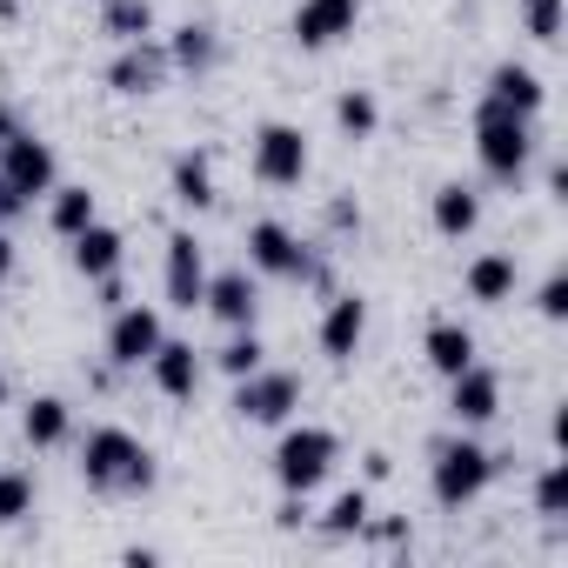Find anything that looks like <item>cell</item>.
Here are the masks:
<instances>
[{
	"label": "cell",
	"mask_w": 568,
	"mask_h": 568,
	"mask_svg": "<svg viewBox=\"0 0 568 568\" xmlns=\"http://www.w3.org/2000/svg\"><path fill=\"white\" fill-rule=\"evenodd\" d=\"M81 481L94 495H148L161 481V462H154V448L141 435L101 422V428L81 435Z\"/></svg>",
	"instance_id": "1"
},
{
	"label": "cell",
	"mask_w": 568,
	"mask_h": 568,
	"mask_svg": "<svg viewBox=\"0 0 568 568\" xmlns=\"http://www.w3.org/2000/svg\"><path fill=\"white\" fill-rule=\"evenodd\" d=\"M508 468H515V455H495V448H481V442L462 428V435H448V442L428 448V495H435V508H468V501H481L488 481L508 475Z\"/></svg>",
	"instance_id": "2"
},
{
	"label": "cell",
	"mask_w": 568,
	"mask_h": 568,
	"mask_svg": "<svg viewBox=\"0 0 568 568\" xmlns=\"http://www.w3.org/2000/svg\"><path fill=\"white\" fill-rule=\"evenodd\" d=\"M475 161H481L488 181L521 187L528 168H535V121L501 108V101H475Z\"/></svg>",
	"instance_id": "3"
},
{
	"label": "cell",
	"mask_w": 568,
	"mask_h": 568,
	"mask_svg": "<svg viewBox=\"0 0 568 568\" xmlns=\"http://www.w3.org/2000/svg\"><path fill=\"white\" fill-rule=\"evenodd\" d=\"M247 267L254 274H281V281H302V288H335V267L328 254H315L288 221H247Z\"/></svg>",
	"instance_id": "4"
},
{
	"label": "cell",
	"mask_w": 568,
	"mask_h": 568,
	"mask_svg": "<svg viewBox=\"0 0 568 568\" xmlns=\"http://www.w3.org/2000/svg\"><path fill=\"white\" fill-rule=\"evenodd\" d=\"M335 462H342V435L322 428V422H302V428H288V435L274 442V481H281V495H315L335 475Z\"/></svg>",
	"instance_id": "5"
},
{
	"label": "cell",
	"mask_w": 568,
	"mask_h": 568,
	"mask_svg": "<svg viewBox=\"0 0 568 568\" xmlns=\"http://www.w3.org/2000/svg\"><path fill=\"white\" fill-rule=\"evenodd\" d=\"M0 174L21 187V201H28V207H34V201H48V187L61 181L54 148H48L34 128H21V114H14V108H0Z\"/></svg>",
	"instance_id": "6"
},
{
	"label": "cell",
	"mask_w": 568,
	"mask_h": 568,
	"mask_svg": "<svg viewBox=\"0 0 568 568\" xmlns=\"http://www.w3.org/2000/svg\"><path fill=\"white\" fill-rule=\"evenodd\" d=\"M247 168L261 187H302L308 168H315V148L295 121H261L254 141H247Z\"/></svg>",
	"instance_id": "7"
},
{
	"label": "cell",
	"mask_w": 568,
	"mask_h": 568,
	"mask_svg": "<svg viewBox=\"0 0 568 568\" xmlns=\"http://www.w3.org/2000/svg\"><path fill=\"white\" fill-rule=\"evenodd\" d=\"M234 422H247V428H281L295 408H302V375H288V368H254V375H241L234 382Z\"/></svg>",
	"instance_id": "8"
},
{
	"label": "cell",
	"mask_w": 568,
	"mask_h": 568,
	"mask_svg": "<svg viewBox=\"0 0 568 568\" xmlns=\"http://www.w3.org/2000/svg\"><path fill=\"white\" fill-rule=\"evenodd\" d=\"M168 74H174V61H168V41H161V34L121 41V54L108 61V88H114V94H128V101L161 94V88H168Z\"/></svg>",
	"instance_id": "9"
},
{
	"label": "cell",
	"mask_w": 568,
	"mask_h": 568,
	"mask_svg": "<svg viewBox=\"0 0 568 568\" xmlns=\"http://www.w3.org/2000/svg\"><path fill=\"white\" fill-rule=\"evenodd\" d=\"M168 342V322H161V308H148V302H121L114 315H108V368H148V355Z\"/></svg>",
	"instance_id": "10"
},
{
	"label": "cell",
	"mask_w": 568,
	"mask_h": 568,
	"mask_svg": "<svg viewBox=\"0 0 568 568\" xmlns=\"http://www.w3.org/2000/svg\"><path fill=\"white\" fill-rule=\"evenodd\" d=\"M201 308H207L221 328H254V322H261V274H254L247 261H241V267H221V274H207Z\"/></svg>",
	"instance_id": "11"
},
{
	"label": "cell",
	"mask_w": 568,
	"mask_h": 568,
	"mask_svg": "<svg viewBox=\"0 0 568 568\" xmlns=\"http://www.w3.org/2000/svg\"><path fill=\"white\" fill-rule=\"evenodd\" d=\"M315 342H322L328 362L348 368V362L362 355V342H368V295H355V288L328 295V308H322V322H315Z\"/></svg>",
	"instance_id": "12"
},
{
	"label": "cell",
	"mask_w": 568,
	"mask_h": 568,
	"mask_svg": "<svg viewBox=\"0 0 568 568\" xmlns=\"http://www.w3.org/2000/svg\"><path fill=\"white\" fill-rule=\"evenodd\" d=\"M161 288H168V308H201V288H207V254L187 227L168 234V254H161Z\"/></svg>",
	"instance_id": "13"
},
{
	"label": "cell",
	"mask_w": 568,
	"mask_h": 568,
	"mask_svg": "<svg viewBox=\"0 0 568 568\" xmlns=\"http://www.w3.org/2000/svg\"><path fill=\"white\" fill-rule=\"evenodd\" d=\"M355 21H362V0H302L295 21H288V34H295V48H302V54H322V48L348 41V34H355Z\"/></svg>",
	"instance_id": "14"
},
{
	"label": "cell",
	"mask_w": 568,
	"mask_h": 568,
	"mask_svg": "<svg viewBox=\"0 0 568 568\" xmlns=\"http://www.w3.org/2000/svg\"><path fill=\"white\" fill-rule=\"evenodd\" d=\"M448 415H455V428H488L501 415V375L481 368V362H468L462 375H448Z\"/></svg>",
	"instance_id": "15"
},
{
	"label": "cell",
	"mask_w": 568,
	"mask_h": 568,
	"mask_svg": "<svg viewBox=\"0 0 568 568\" xmlns=\"http://www.w3.org/2000/svg\"><path fill=\"white\" fill-rule=\"evenodd\" d=\"M462 288H468V302L501 308V302H515V288H521V267H515L508 247H488V254H475V261L462 267Z\"/></svg>",
	"instance_id": "16"
},
{
	"label": "cell",
	"mask_w": 568,
	"mask_h": 568,
	"mask_svg": "<svg viewBox=\"0 0 568 568\" xmlns=\"http://www.w3.org/2000/svg\"><path fill=\"white\" fill-rule=\"evenodd\" d=\"M481 101H501V108H515V114H541L548 108V81L528 68V61H495L488 68V88H481Z\"/></svg>",
	"instance_id": "17"
},
{
	"label": "cell",
	"mask_w": 568,
	"mask_h": 568,
	"mask_svg": "<svg viewBox=\"0 0 568 568\" xmlns=\"http://www.w3.org/2000/svg\"><path fill=\"white\" fill-rule=\"evenodd\" d=\"M168 194H174L187 214H207V207L221 201V187H214V154H207V148H181V154L168 161Z\"/></svg>",
	"instance_id": "18"
},
{
	"label": "cell",
	"mask_w": 568,
	"mask_h": 568,
	"mask_svg": "<svg viewBox=\"0 0 568 568\" xmlns=\"http://www.w3.org/2000/svg\"><path fill=\"white\" fill-rule=\"evenodd\" d=\"M201 368H207V362H201V348H194V342H174V335L148 355V375H154V388H161L168 402H194Z\"/></svg>",
	"instance_id": "19"
},
{
	"label": "cell",
	"mask_w": 568,
	"mask_h": 568,
	"mask_svg": "<svg viewBox=\"0 0 568 568\" xmlns=\"http://www.w3.org/2000/svg\"><path fill=\"white\" fill-rule=\"evenodd\" d=\"M428 221H435L442 241H468L481 227V187L475 181H442L435 201H428Z\"/></svg>",
	"instance_id": "20"
},
{
	"label": "cell",
	"mask_w": 568,
	"mask_h": 568,
	"mask_svg": "<svg viewBox=\"0 0 568 568\" xmlns=\"http://www.w3.org/2000/svg\"><path fill=\"white\" fill-rule=\"evenodd\" d=\"M68 254H74V274H81V281H101V274H121V261H128V234L108 227V221H88V227L68 241Z\"/></svg>",
	"instance_id": "21"
},
{
	"label": "cell",
	"mask_w": 568,
	"mask_h": 568,
	"mask_svg": "<svg viewBox=\"0 0 568 568\" xmlns=\"http://www.w3.org/2000/svg\"><path fill=\"white\" fill-rule=\"evenodd\" d=\"M168 61H174V74H214L221 68V28L214 21H181L174 34H168Z\"/></svg>",
	"instance_id": "22"
},
{
	"label": "cell",
	"mask_w": 568,
	"mask_h": 568,
	"mask_svg": "<svg viewBox=\"0 0 568 568\" xmlns=\"http://www.w3.org/2000/svg\"><path fill=\"white\" fill-rule=\"evenodd\" d=\"M422 355H428V368L448 382V375H462V368L475 362V328H462V322L435 315V322L422 328Z\"/></svg>",
	"instance_id": "23"
},
{
	"label": "cell",
	"mask_w": 568,
	"mask_h": 568,
	"mask_svg": "<svg viewBox=\"0 0 568 568\" xmlns=\"http://www.w3.org/2000/svg\"><path fill=\"white\" fill-rule=\"evenodd\" d=\"M88 221H101V194H94L88 181H54V187H48V227H54L61 241H74Z\"/></svg>",
	"instance_id": "24"
},
{
	"label": "cell",
	"mask_w": 568,
	"mask_h": 568,
	"mask_svg": "<svg viewBox=\"0 0 568 568\" xmlns=\"http://www.w3.org/2000/svg\"><path fill=\"white\" fill-rule=\"evenodd\" d=\"M21 435H28V448H68L74 442V408L61 395H34L21 408Z\"/></svg>",
	"instance_id": "25"
},
{
	"label": "cell",
	"mask_w": 568,
	"mask_h": 568,
	"mask_svg": "<svg viewBox=\"0 0 568 568\" xmlns=\"http://www.w3.org/2000/svg\"><path fill=\"white\" fill-rule=\"evenodd\" d=\"M154 28H161L154 21V0H101V34L108 41H141Z\"/></svg>",
	"instance_id": "26"
},
{
	"label": "cell",
	"mask_w": 568,
	"mask_h": 568,
	"mask_svg": "<svg viewBox=\"0 0 568 568\" xmlns=\"http://www.w3.org/2000/svg\"><path fill=\"white\" fill-rule=\"evenodd\" d=\"M207 362H214V368H221L227 382H241V375H254V368L267 362V342H261L254 328H227V342H221V348H214Z\"/></svg>",
	"instance_id": "27"
},
{
	"label": "cell",
	"mask_w": 568,
	"mask_h": 568,
	"mask_svg": "<svg viewBox=\"0 0 568 568\" xmlns=\"http://www.w3.org/2000/svg\"><path fill=\"white\" fill-rule=\"evenodd\" d=\"M375 515V501H368V481L362 488H342L335 501H328V515H322V535L328 541H348V535H362V521Z\"/></svg>",
	"instance_id": "28"
},
{
	"label": "cell",
	"mask_w": 568,
	"mask_h": 568,
	"mask_svg": "<svg viewBox=\"0 0 568 568\" xmlns=\"http://www.w3.org/2000/svg\"><path fill=\"white\" fill-rule=\"evenodd\" d=\"M335 128H342L348 141H368V134L382 128V101H375L368 88H348V94L335 101Z\"/></svg>",
	"instance_id": "29"
},
{
	"label": "cell",
	"mask_w": 568,
	"mask_h": 568,
	"mask_svg": "<svg viewBox=\"0 0 568 568\" xmlns=\"http://www.w3.org/2000/svg\"><path fill=\"white\" fill-rule=\"evenodd\" d=\"M34 501H41V488H34V475H28V468H0V528L28 521V515H34Z\"/></svg>",
	"instance_id": "30"
},
{
	"label": "cell",
	"mask_w": 568,
	"mask_h": 568,
	"mask_svg": "<svg viewBox=\"0 0 568 568\" xmlns=\"http://www.w3.org/2000/svg\"><path fill=\"white\" fill-rule=\"evenodd\" d=\"M561 508H568V468L561 462H541V475H535V515L541 521H561Z\"/></svg>",
	"instance_id": "31"
},
{
	"label": "cell",
	"mask_w": 568,
	"mask_h": 568,
	"mask_svg": "<svg viewBox=\"0 0 568 568\" xmlns=\"http://www.w3.org/2000/svg\"><path fill=\"white\" fill-rule=\"evenodd\" d=\"M521 34L555 48L561 41V0H521Z\"/></svg>",
	"instance_id": "32"
},
{
	"label": "cell",
	"mask_w": 568,
	"mask_h": 568,
	"mask_svg": "<svg viewBox=\"0 0 568 568\" xmlns=\"http://www.w3.org/2000/svg\"><path fill=\"white\" fill-rule=\"evenodd\" d=\"M535 315H541V322H568V267H548V274H541Z\"/></svg>",
	"instance_id": "33"
},
{
	"label": "cell",
	"mask_w": 568,
	"mask_h": 568,
	"mask_svg": "<svg viewBox=\"0 0 568 568\" xmlns=\"http://www.w3.org/2000/svg\"><path fill=\"white\" fill-rule=\"evenodd\" d=\"M322 221H328V234H362V201H348V194H335Z\"/></svg>",
	"instance_id": "34"
},
{
	"label": "cell",
	"mask_w": 568,
	"mask_h": 568,
	"mask_svg": "<svg viewBox=\"0 0 568 568\" xmlns=\"http://www.w3.org/2000/svg\"><path fill=\"white\" fill-rule=\"evenodd\" d=\"M21 214H28V201H21V187H14L8 174H0V227H14Z\"/></svg>",
	"instance_id": "35"
},
{
	"label": "cell",
	"mask_w": 568,
	"mask_h": 568,
	"mask_svg": "<svg viewBox=\"0 0 568 568\" xmlns=\"http://www.w3.org/2000/svg\"><path fill=\"white\" fill-rule=\"evenodd\" d=\"M388 475H395V455H388V448H368V455H362V481L375 488V481H388Z\"/></svg>",
	"instance_id": "36"
},
{
	"label": "cell",
	"mask_w": 568,
	"mask_h": 568,
	"mask_svg": "<svg viewBox=\"0 0 568 568\" xmlns=\"http://www.w3.org/2000/svg\"><path fill=\"white\" fill-rule=\"evenodd\" d=\"M94 288H101V302H94L101 315H114V308L128 302V288H121V274H101V281H94Z\"/></svg>",
	"instance_id": "37"
},
{
	"label": "cell",
	"mask_w": 568,
	"mask_h": 568,
	"mask_svg": "<svg viewBox=\"0 0 568 568\" xmlns=\"http://www.w3.org/2000/svg\"><path fill=\"white\" fill-rule=\"evenodd\" d=\"M274 521H281V528H302V521H308V495H288V501L274 508Z\"/></svg>",
	"instance_id": "38"
},
{
	"label": "cell",
	"mask_w": 568,
	"mask_h": 568,
	"mask_svg": "<svg viewBox=\"0 0 568 568\" xmlns=\"http://www.w3.org/2000/svg\"><path fill=\"white\" fill-rule=\"evenodd\" d=\"M14 261H21V254H14V234L0 227V281H14Z\"/></svg>",
	"instance_id": "39"
},
{
	"label": "cell",
	"mask_w": 568,
	"mask_h": 568,
	"mask_svg": "<svg viewBox=\"0 0 568 568\" xmlns=\"http://www.w3.org/2000/svg\"><path fill=\"white\" fill-rule=\"evenodd\" d=\"M8 395H14V382H8V368H0V408H8Z\"/></svg>",
	"instance_id": "40"
},
{
	"label": "cell",
	"mask_w": 568,
	"mask_h": 568,
	"mask_svg": "<svg viewBox=\"0 0 568 568\" xmlns=\"http://www.w3.org/2000/svg\"><path fill=\"white\" fill-rule=\"evenodd\" d=\"M14 8H21V0H0V21H8V14H14Z\"/></svg>",
	"instance_id": "41"
}]
</instances>
